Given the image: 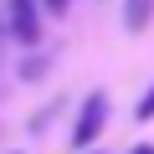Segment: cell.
<instances>
[{
	"mask_svg": "<svg viewBox=\"0 0 154 154\" xmlns=\"http://www.w3.org/2000/svg\"><path fill=\"white\" fill-rule=\"evenodd\" d=\"M128 154H154V144H139V149H128Z\"/></svg>",
	"mask_w": 154,
	"mask_h": 154,
	"instance_id": "obj_6",
	"label": "cell"
},
{
	"mask_svg": "<svg viewBox=\"0 0 154 154\" xmlns=\"http://www.w3.org/2000/svg\"><path fill=\"white\" fill-rule=\"evenodd\" d=\"M154 21V0H123V26L128 31H144Z\"/></svg>",
	"mask_w": 154,
	"mask_h": 154,
	"instance_id": "obj_3",
	"label": "cell"
},
{
	"mask_svg": "<svg viewBox=\"0 0 154 154\" xmlns=\"http://www.w3.org/2000/svg\"><path fill=\"white\" fill-rule=\"evenodd\" d=\"M5 16H11V36H16V41H26V46H31V41H41L36 0H11V11H5Z\"/></svg>",
	"mask_w": 154,
	"mask_h": 154,
	"instance_id": "obj_2",
	"label": "cell"
},
{
	"mask_svg": "<svg viewBox=\"0 0 154 154\" xmlns=\"http://www.w3.org/2000/svg\"><path fill=\"white\" fill-rule=\"evenodd\" d=\"M149 118H154V88L139 98V123H149Z\"/></svg>",
	"mask_w": 154,
	"mask_h": 154,
	"instance_id": "obj_4",
	"label": "cell"
},
{
	"mask_svg": "<svg viewBox=\"0 0 154 154\" xmlns=\"http://www.w3.org/2000/svg\"><path fill=\"white\" fill-rule=\"evenodd\" d=\"M103 123H108V98H103V93H88L82 108H77V123H72V144H77V149L93 144V139L103 134Z\"/></svg>",
	"mask_w": 154,
	"mask_h": 154,
	"instance_id": "obj_1",
	"label": "cell"
},
{
	"mask_svg": "<svg viewBox=\"0 0 154 154\" xmlns=\"http://www.w3.org/2000/svg\"><path fill=\"white\" fill-rule=\"evenodd\" d=\"M41 5H46V11H67V0H41Z\"/></svg>",
	"mask_w": 154,
	"mask_h": 154,
	"instance_id": "obj_5",
	"label": "cell"
}]
</instances>
